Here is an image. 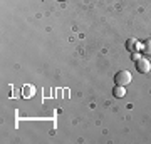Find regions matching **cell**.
I'll return each mask as SVG.
<instances>
[{"label": "cell", "mask_w": 151, "mask_h": 144, "mask_svg": "<svg viewBox=\"0 0 151 144\" xmlns=\"http://www.w3.org/2000/svg\"><path fill=\"white\" fill-rule=\"evenodd\" d=\"M113 94H114L116 97H124V94H126L124 85H116V87H114V91H113Z\"/></svg>", "instance_id": "5b68a950"}, {"label": "cell", "mask_w": 151, "mask_h": 144, "mask_svg": "<svg viewBox=\"0 0 151 144\" xmlns=\"http://www.w3.org/2000/svg\"><path fill=\"white\" fill-rule=\"evenodd\" d=\"M136 70H138V72H141V74H146V72H150V70H151L150 60L145 59V57H139V59L136 60Z\"/></svg>", "instance_id": "7a4b0ae2"}, {"label": "cell", "mask_w": 151, "mask_h": 144, "mask_svg": "<svg viewBox=\"0 0 151 144\" xmlns=\"http://www.w3.org/2000/svg\"><path fill=\"white\" fill-rule=\"evenodd\" d=\"M60 2H64V0H60Z\"/></svg>", "instance_id": "8992f818"}, {"label": "cell", "mask_w": 151, "mask_h": 144, "mask_svg": "<svg viewBox=\"0 0 151 144\" xmlns=\"http://www.w3.org/2000/svg\"><path fill=\"white\" fill-rule=\"evenodd\" d=\"M131 80H133V77H131L129 70H119V72H116V75H114L116 85H124V87H126Z\"/></svg>", "instance_id": "6da1fadb"}, {"label": "cell", "mask_w": 151, "mask_h": 144, "mask_svg": "<svg viewBox=\"0 0 151 144\" xmlns=\"http://www.w3.org/2000/svg\"><path fill=\"white\" fill-rule=\"evenodd\" d=\"M141 50H143V54H146V55H151V39H148V40L143 42Z\"/></svg>", "instance_id": "277c9868"}, {"label": "cell", "mask_w": 151, "mask_h": 144, "mask_svg": "<svg viewBox=\"0 0 151 144\" xmlns=\"http://www.w3.org/2000/svg\"><path fill=\"white\" fill-rule=\"evenodd\" d=\"M126 50L131 54L134 52H139L141 50V44L136 40V39H128V42H126Z\"/></svg>", "instance_id": "3957f363"}]
</instances>
